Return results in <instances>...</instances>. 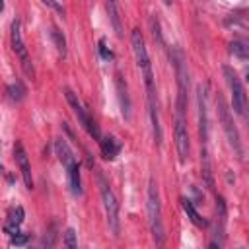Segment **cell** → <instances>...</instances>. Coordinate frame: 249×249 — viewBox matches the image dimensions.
Listing matches in <instances>:
<instances>
[{
  "label": "cell",
  "instance_id": "cell-1",
  "mask_svg": "<svg viewBox=\"0 0 249 249\" xmlns=\"http://www.w3.org/2000/svg\"><path fill=\"white\" fill-rule=\"evenodd\" d=\"M97 183H99V195L103 200V210L107 216L109 230L113 231V235H119V202H117V196H115L109 181L103 177L101 171H97Z\"/></svg>",
  "mask_w": 249,
  "mask_h": 249
},
{
  "label": "cell",
  "instance_id": "cell-2",
  "mask_svg": "<svg viewBox=\"0 0 249 249\" xmlns=\"http://www.w3.org/2000/svg\"><path fill=\"white\" fill-rule=\"evenodd\" d=\"M130 45H132V53H134L136 64H138V68H140L142 74H144L146 89H154L152 62H150V54H148V49H146V43H144V37H142L140 29H132V31H130Z\"/></svg>",
  "mask_w": 249,
  "mask_h": 249
},
{
  "label": "cell",
  "instance_id": "cell-3",
  "mask_svg": "<svg viewBox=\"0 0 249 249\" xmlns=\"http://www.w3.org/2000/svg\"><path fill=\"white\" fill-rule=\"evenodd\" d=\"M146 208H148V222L152 235L156 243L160 245L163 241V224H161V204H160V193L154 181L148 185V198H146Z\"/></svg>",
  "mask_w": 249,
  "mask_h": 249
},
{
  "label": "cell",
  "instance_id": "cell-4",
  "mask_svg": "<svg viewBox=\"0 0 249 249\" xmlns=\"http://www.w3.org/2000/svg\"><path fill=\"white\" fill-rule=\"evenodd\" d=\"M64 95H66V101L70 103V107H72V111H74V115H76V119L80 121V124L89 132V136H93L95 140H99V128H97V124H95V121L91 119V115L88 113V109L82 105V101L78 99V95L70 89V88H64Z\"/></svg>",
  "mask_w": 249,
  "mask_h": 249
},
{
  "label": "cell",
  "instance_id": "cell-5",
  "mask_svg": "<svg viewBox=\"0 0 249 249\" xmlns=\"http://www.w3.org/2000/svg\"><path fill=\"white\" fill-rule=\"evenodd\" d=\"M224 74H226V80H228V86H230V91H231V105H233V111L241 117H245L247 113V97H245V89H243V84L239 80V76L235 74L233 68L230 66H224Z\"/></svg>",
  "mask_w": 249,
  "mask_h": 249
},
{
  "label": "cell",
  "instance_id": "cell-6",
  "mask_svg": "<svg viewBox=\"0 0 249 249\" xmlns=\"http://www.w3.org/2000/svg\"><path fill=\"white\" fill-rule=\"evenodd\" d=\"M216 103H218V117H220V123H222V126H224V132H226V136H228V140H230L231 148L235 150L237 158H241L243 150H241L239 132H237V128H235V124H233L231 113H230V109H228V105H226V101H224V97H222V95H218Z\"/></svg>",
  "mask_w": 249,
  "mask_h": 249
},
{
  "label": "cell",
  "instance_id": "cell-7",
  "mask_svg": "<svg viewBox=\"0 0 249 249\" xmlns=\"http://www.w3.org/2000/svg\"><path fill=\"white\" fill-rule=\"evenodd\" d=\"M10 37H12V49L16 53V56L19 58L21 62V68L23 72L33 78V64H31V58H29V53H27V47L23 43V37H21V25H19V19H14L12 21V29H10Z\"/></svg>",
  "mask_w": 249,
  "mask_h": 249
},
{
  "label": "cell",
  "instance_id": "cell-8",
  "mask_svg": "<svg viewBox=\"0 0 249 249\" xmlns=\"http://www.w3.org/2000/svg\"><path fill=\"white\" fill-rule=\"evenodd\" d=\"M175 148H177L179 160L187 161V158H189V132H187L185 119L181 115H177V119H175Z\"/></svg>",
  "mask_w": 249,
  "mask_h": 249
},
{
  "label": "cell",
  "instance_id": "cell-9",
  "mask_svg": "<svg viewBox=\"0 0 249 249\" xmlns=\"http://www.w3.org/2000/svg\"><path fill=\"white\" fill-rule=\"evenodd\" d=\"M14 158H16V163L21 171V177H23V183L27 189H33V175H31V165H29V158H27V152L23 148V144L18 140L14 144Z\"/></svg>",
  "mask_w": 249,
  "mask_h": 249
},
{
  "label": "cell",
  "instance_id": "cell-10",
  "mask_svg": "<svg viewBox=\"0 0 249 249\" xmlns=\"http://www.w3.org/2000/svg\"><path fill=\"white\" fill-rule=\"evenodd\" d=\"M196 103H198L200 144L206 148V142H208V117H206V88L204 86H198V89H196Z\"/></svg>",
  "mask_w": 249,
  "mask_h": 249
},
{
  "label": "cell",
  "instance_id": "cell-11",
  "mask_svg": "<svg viewBox=\"0 0 249 249\" xmlns=\"http://www.w3.org/2000/svg\"><path fill=\"white\" fill-rule=\"evenodd\" d=\"M54 152H56L58 161L64 165V169H66V171H68V169L78 167L76 156H74V152L70 150V146H68V142H66L64 138H56V140H54Z\"/></svg>",
  "mask_w": 249,
  "mask_h": 249
},
{
  "label": "cell",
  "instance_id": "cell-12",
  "mask_svg": "<svg viewBox=\"0 0 249 249\" xmlns=\"http://www.w3.org/2000/svg\"><path fill=\"white\" fill-rule=\"evenodd\" d=\"M99 148H101V156L111 161V160H115V158L119 156V152H121V142H119L115 136L105 134V136H99Z\"/></svg>",
  "mask_w": 249,
  "mask_h": 249
},
{
  "label": "cell",
  "instance_id": "cell-13",
  "mask_svg": "<svg viewBox=\"0 0 249 249\" xmlns=\"http://www.w3.org/2000/svg\"><path fill=\"white\" fill-rule=\"evenodd\" d=\"M23 208L21 206H12L10 210H8V218H6V222H4V231L8 233V235H14V233H18L19 231V226H21V222H23Z\"/></svg>",
  "mask_w": 249,
  "mask_h": 249
},
{
  "label": "cell",
  "instance_id": "cell-14",
  "mask_svg": "<svg viewBox=\"0 0 249 249\" xmlns=\"http://www.w3.org/2000/svg\"><path fill=\"white\" fill-rule=\"evenodd\" d=\"M105 10L109 16V21L113 25V29L117 31V35H123V25H121V16H119V4L117 0H105Z\"/></svg>",
  "mask_w": 249,
  "mask_h": 249
},
{
  "label": "cell",
  "instance_id": "cell-15",
  "mask_svg": "<svg viewBox=\"0 0 249 249\" xmlns=\"http://www.w3.org/2000/svg\"><path fill=\"white\" fill-rule=\"evenodd\" d=\"M181 206H183V210L187 212V216H189V220L195 224V226H198V228H204L208 222L198 214V210L195 208V204H193V200H189V198H181Z\"/></svg>",
  "mask_w": 249,
  "mask_h": 249
},
{
  "label": "cell",
  "instance_id": "cell-16",
  "mask_svg": "<svg viewBox=\"0 0 249 249\" xmlns=\"http://www.w3.org/2000/svg\"><path fill=\"white\" fill-rule=\"evenodd\" d=\"M117 89H119V99H121L123 115H124V117H128L130 101H128V95H126V84H123V78H121V76H117Z\"/></svg>",
  "mask_w": 249,
  "mask_h": 249
},
{
  "label": "cell",
  "instance_id": "cell-17",
  "mask_svg": "<svg viewBox=\"0 0 249 249\" xmlns=\"http://www.w3.org/2000/svg\"><path fill=\"white\" fill-rule=\"evenodd\" d=\"M230 51H231L233 56H237V58H241V60H245L247 54H249L247 43H245L243 39H233V41L230 43Z\"/></svg>",
  "mask_w": 249,
  "mask_h": 249
},
{
  "label": "cell",
  "instance_id": "cell-18",
  "mask_svg": "<svg viewBox=\"0 0 249 249\" xmlns=\"http://www.w3.org/2000/svg\"><path fill=\"white\" fill-rule=\"evenodd\" d=\"M51 37H53V41H54V45H56V49H58V53L60 54H64L66 53V41H64V35L53 25V31H51Z\"/></svg>",
  "mask_w": 249,
  "mask_h": 249
},
{
  "label": "cell",
  "instance_id": "cell-19",
  "mask_svg": "<svg viewBox=\"0 0 249 249\" xmlns=\"http://www.w3.org/2000/svg\"><path fill=\"white\" fill-rule=\"evenodd\" d=\"M8 93H10V97H12V99L19 101V99H23L25 89H23V86H21V84H12V86H8Z\"/></svg>",
  "mask_w": 249,
  "mask_h": 249
},
{
  "label": "cell",
  "instance_id": "cell-20",
  "mask_svg": "<svg viewBox=\"0 0 249 249\" xmlns=\"http://www.w3.org/2000/svg\"><path fill=\"white\" fill-rule=\"evenodd\" d=\"M64 245H66V247H70V249H74V247L78 245V239H76V231H74L72 228H68V230L64 231Z\"/></svg>",
  "mask_w": 249,
  "mask_h": 249
},
{
  "label": "cell",
  "instance_id": "cell-21",
  "mask_svg": "<svg viewBox=\"0 0 249 249\" xmlns=\"http://www.w3.org/2000/svg\"><path fill=\"white\" fill-rule=\"evenodd\" d=\"M27 239H29V235H25V233H14L12 237H10V245H25L27 243Z\"/></svg>",
  "mask_w": 249,
  "mask_h": 249
},
{
  "label": "cell",
  "instance_id": "cell-22",
  "mask_svg": "<svg viewBox=\"0 0 249 249\" xmlns=\"http://www.w3.org/2000/svg\"><path fill=\"white\" fill-rule=\"evenodd\" d=\"M43 4H47L49 8H53L54 12H58V14H62L64 16V8H62V4L58 2V0H41Z\"/></svg>",
  "mask_w": 249,
  "mask_h": 249
},
{
  "label": "cell",
  "instance_id": "cell-23",
  "mask_svg": "<svg viewBox=\"0 0 249 249\" xmlns=\"http://www.w3.org/2000/svg\"><path fill=\"white\" fill-rule=\"evenodd\" d=\"M99 53H101V56H103V58H113L111 51H107V49H105V41H103V39L99 41Z\"/></svg>",
  "mask_w": 249,
  "mask_h": 249
},
{
  "label": "cell",
  "instance_id": "cell-24",
  "mask_svg": "<svg viewBox=\"0 0 249 249\" xmlns=\"http://www.w3.org/2000/svg\"><path fill=\"white\" fill-rule=\"evenodd\" d=\"M0 12H4V0H0Z\"/></svg>",
  "mask_w": 249,
  "mask_h": 249
},
{
  "label": "cell",
  "instance_id": "cell-25",
  "mask_svg": "<svg viewBox=\"0 0 249 249\" xmlns=\"http://www.w3.org/2000/svg\"><path fill=\"white\" fill-rule=\"evenodd\" d=\"M163 2H165V4H167V6H169V4H171V2H173V0H163Z\"/></svg>",
  "mask_w": 249,
  "mask_h": 249
},
{
  "label": "cell",
  "instance_id": "cell-26",
  "mask_svg": "<svg viewBox=\"0 0 249 249\" xmlns=\"http://www.w3.org/2000/svg\"><path fill=\"white\" fill-rule=\"evenodd\" d=\"M0 171H4V167H2V161H0Z\"/></svg>",
  "mask_w": 249,
  "mask_h": 249
}]
</instances>
